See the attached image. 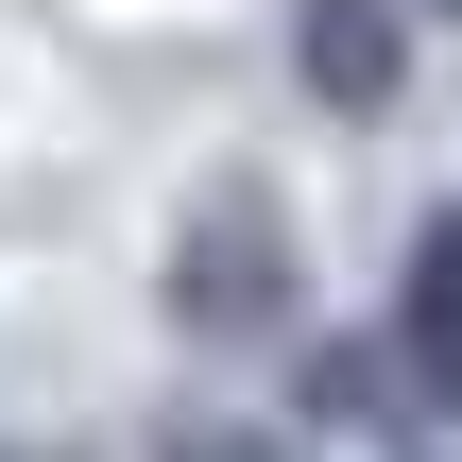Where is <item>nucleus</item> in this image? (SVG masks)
Here are the masks:
<instances>
[{
  "label": "nucleus",
  "instance_id": "1",
  "mask_svg": "<svg viewBox=\"0 0 462 462\" xmlns=\"http://www.w3.org/2000/svg\"><path fill=\"white\" fill-rule=\"evenodd\" d=\"M171 309H189L206 343H240V326L291 309V223H274V189H206V206H189V240H171Z\"/></svg>",
  "mask_w": 462,
  "mask_h": 462
},
{
  "label": "nucleus",
  "instance_id": "5",
  "mask_svg": "<svg viewBox=\"0 0 462 462\" xmlns=\"http://www.w3.org/2000/svg\"><path fill=\"white\" fill-rule=\"evenodd\" d=\"M171 462H291V446H257V429H171Z\"/></svg>",
  "mask_w": 462,
  "mask_h": 462
},
{
  "label": "nucleus",
  "instance_id": "3",
  "mask_svg": "<svg viewBox=\"0 0 462 462\" xmlns=\"http://www.w3.org/2000/svg\"><path fill=\"white\" fill-rule=\"evenodd\" d=\"M291 51H309V86L326 103H394V69H411V34H394V0H291Z\"/></svg>",
  "mask_w": 462,
  "mask_h": 462
},
{
  "label": "nucleus",
  "instance_id": "2",
  "mask_svg": "<svg viewBox=\"0 0 462 462\" xmlns=\"http://www.w3.org/2000/svg\"><path fill=\"white\" fill-rule=\"evenodd\" d=\"M394 394L411 411H462V206H429L411 223V274H394Z\"/></svg>",
  "mask_w": 462,
  "mask_h": 462
},
{
  "label": "nucleus",
  "instance_id": "4",
  "mask_svg": "<svg viewBox=\"0 0 462 462\" xmlns=\"http://www.w3.org/2000/svg\"><path fill=\"white\" fill-rule=\"evenodd\" d=\"M377 377H394L377 343H360V360H309V429H394V411H377Z\"/></svg>",
  "mask_w": 462,
  "mask_h": 462
}]
</instances>
